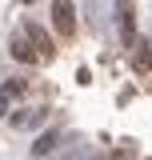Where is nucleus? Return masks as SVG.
Masks as SVG:
<instances>
[{"instance_id":"f257e3e1","label":"nucleus","mask_w":152,"mask_h":160,"mask_svg":"<svg viewBox=\"0 0 152 160\" xmlns=\"http://www.w3.org/2000/svg\"><path fill=\"white\" fill-rule=\"evenodd\" d=\"M52 24H56V32H60V36H72V32H76L72 4H68V0H56V8H52Z\"/></svg>"},{"instance_id":"f03ea898","label":"nucleus","mask_w":152,"mask_h":160,"mask_svg":"<svg viewBox=\"0 0 152 160\" xmlns=\"http://www.w3.org/2000/svg\"><path fill=\"white\" fill-rule=\"evenodd\" d=\"M12 56H16V60H24V64H36V60H40V52H32V44H28L24 36H16V40H12Z\"/></svg>"},{"instance_id":"7ed1b4c3","label":"nucleus","mask_w":152,"mask_h":160,"mask_svg":"<svg viewBox=\"0 0 152 160\" xmlns=\"http://www.w3.org/2000/svg\"><path fill=\"white\" fill-rule=\"evenodd\" d=\"M24 32H28V36L36 40V48H40V56H52V40L44 36V32H40L36 24H24Z\"/></svg>"}]
</instances>
